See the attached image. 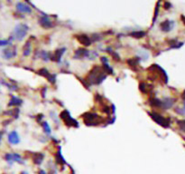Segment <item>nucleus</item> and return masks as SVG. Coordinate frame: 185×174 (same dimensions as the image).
Segmentation results:
<instances>
[{"mask_svg":"<svg viewBox=\"0 0 185 174\" xmlns=\"http://www.w3.org/2000/svg\"><path fill=\"white\" fill-rule=\"evenodd\" d=\"M106 71L98 66H95L88 76V81L92 84H99L106 78Z\"/></svg>","mask_w":185,"mask_h":174,"instance_id":"nucleus-1","label":"nucleus"},{"mask_svg":"<svg viewBox=\"0 0 185 174\" xmlns=\"http://www.w3.org/2000/svg\"><path fill=\"white\" fill-rule=\"evenodd\" d=\"M28 31V26L24 24H19L15 27L14 32H13V36L11 38L17 39L18 41H22L24 37Z\"/></svg>","mask_w":185,"mask_h":174,"instance_id":"nucleus-2","label":"nucleus"},{"mask_svg":"<svg viewBox=\"0 0 185 174\" xmlns=\"http://www.w3.org/2000/svg\"><path fill=\"white\" fill-rule=\"evenodd\" d=\"M150 115H151L152 119L154 120L156 123H158L159 125L163 126V127H165V128L170 127V125H171V121H170V119H169V118L163 117V116H162V115H160V114H158V113H151Z\"/></svg>","mask_w":185,"mask_h":174,"instance_id":"nucleus-3","label":"nucleus"},{"mask_svg":"<svg viewBox=\"0 0 185 174\" xmlns=\"http://www.w3.org/2000/svg\"><path fill=\"white\" fill-rule=\"evenodd\" d=\"M5 159L9 163V164H13L14 162H18L21 164H24V161L22 160V157L17 153H7L5 155Z\"/></svg>","mask_w":185,"mask_h":174,"instance_id":"nucleus-4","label":"nucleus"},{"mask_svg":"<svg viewBox=\"0 0 185 174\" xmlns=\"http://www.w3.org/2000/svg\"><path fill=\"white\" fill-rule=\"evenodd\" d=\"M61 118L64 121V123L66 125H69V126H74V127H77L79 126V124L77 123V122L73 118L71 117L70 113H69L67 111H64V112H62L61 114Z\"/></svg>","mask_w":185,"mask_h":174,"instance_id":"nucleus-5","label":"nucleus"},{"mask_svg":"<svg viewBox=\"0 0 185 174\" xmlns=\"http://www.w3.org/2000/svg\"><path fill=\"white\" fill-rule=\"evenodd\" d=\"M175 25V22L172 20H165L160 24V28L163 32H170Z\"/></svg>","mask_w":185,"mask_h":174,"instance_id":"nucleus-6","label":"nucleus"},{"mask_svg":"<svg viewBox=\"0 0 185 174\" xmlns=\"http://www.w3.org/2000/svg\"><path fill=\"white\" fill-rule=\"evenodd\" d=\"M2 55L5 59H11V58L15 57L17 55V50H15V47H7V48L4 49L2 52Z\"/></svg>","mask_w":185,"mask_h":174,"instance_id":"nucleus-7","label":"nucleus"},{"mask_svg":"<svg viewBox=\"0 0 185 174\" xmlns=\"http://www.w3.org/2000/svg\"><path fill=\"white\" fill-rule=\"evenodd\" d=\"M8 141L10 144H18L20 142V138H19V135L15 131H13L11 133H9L8 135Z\"/></svg>","mask_w":185,"mask_h":174,"instance_id":"nucleus-8","label":"nucleus"},{"mask_svg":"<svg viewBox=\"0 0 185 174\" xmlns=\"http://www.w3.org/2000/svg\"><path fill=\"white\" fill-rule=\"evenodd\" d=\"M17 9L21 13L30 14L32 12L31 7L28 6V5H26L25 3H23V2H18L17 4Z\"/></svg>","mask_w":185,"mask_h":174,"instance_id":"nucleus-9","label":"nucleus"},{"mask_svg":"<svg viewBox=\"0 0 185 174\" xmlns=\"http://www.w3.org/2000/svg\"><path fill=\"white\" fill-rule=\"evenodd\" d=\"M89 53L88 50H86L85 48H80L75 52L74 58H75V59H82L84 57L89 56Z\"/></svg>","mask_w":185,"mask_h":174,"instance_id":"nucleus-10","label":"nucleus"},{"mask_svg":"<svg viewBox=\"0 0 185 174\" xmlns=\"http://www.w3.org/2000/svg\"><path fill=\"white\" fill-rule=\"evenodd\" d=\"M77 39L79 40V42H80L81 44H82L83 45H85V46H89V45H91V38H89V36L86 35H78V36H77Z\"/></svg>","mask_w":185,"mask_h":174,"instance_id":"nucleus-11","label":"nucleus"},{"mask_svg":"<svg viewBox=\"0 0 185 174\" xmlns=\"http://www.w3.org/2000/svg\"><path fill=\"white\" fill-rule=\"evenodd\" d=\"M173 103H174V100L173 99H172L170 97H166V98H165L162 101V107L165 108V110L169 109V108L172 107Z\"/></svg>","mask_w":185,"mask_h":174,"instance_id":"nucleus-12","label":"nucleus"},{"mask_svg":"<svg viewBox=\"0 0 185 174\" xmlns=\"http://www.w3.org/2000/svg\"><path fill=\"white\" fill-rule=\"evenodd\" d=\"M40 25L44 28H51L52 26V23L50 21V19L47 17H41L40 19Z\"/></svg>","mask_w":185,"mask_h":174,"instance_id":"nucleus-13","label":"nucleus"},{"mask_svg":"<svg viewBox=\"0 0 185 174\" xmlns=\"http://www.w3.org/2000/svg\"><path fill=\"white\" fill-rule=\"evenodd\" d=\"M22 103V100L19 99L18 97H15V96H13L10 100V103H8L9 106H17V105H20Z\"/></svg>","mask_w":185,"mask_h":174,"instance_id":"nucleus-14","label":"nucleus"},{"mask_svg":"<svg viewBox=\"0 0 185 174\" xmlns=\"http://www.w3.org/2000/svg\"><path fill=\"white\" fill-rule=\"evenodd\" d=\"M43 160H44V154L42 153H35L34 156V162L35 164L39 165L41 164L42 162H43Z\"/></svg>","mask_w":185,"mask_h":174,"instance_id":"nucleus-15","label":"nucleus"},{"mask_svg":"<svg viewBox=\"0 0 185 174\" xmlns=\"http://www.w3.org/2000/svg\"><path fill=\"white\" fill-rule=\"evenodd\" d=\"M64 52H65V48H61V49L56 50V52H55V60L57 62H60L61 61V55L64 54Z\"/></svg>","mask_w":185,"mask_h":174,"instance_id":"nucleus-16","label":"nucleus"},{"mask_svg":"<svg viewBox=\"0 0 185 174\" xmlns=\"http://www.w3.org/2000/svg\"><path fill=\"white\" fill-rule=\"evenodd\" d=\"M150 104L153 105V106H155V107H162V101L159 99L154 98L150 101Z\"/></svg>","mask_w":185,"mask_h":174,"instance_id":"nucleus-17","label":"nucleus"},{"mask_svg":"<svg viewBox=\"0 0 185 174\" xmlns=\"http://www.w3.org/2000/svg\"><path fill=\"white\" fill-rule=\"evenodd\" d=\"M177 123L179 126V129L185 133V120H180L177 122Z\"/></svg>","mask_w":185,"mask_h":174,"instance_id":"nucleus-18","label":"nucleus"},{"mask_svg":"<svg viewBox=\"0 0 185 174\" xmlns=\"http://www.w3.org/2000/svg\"><path fill=\"white\" fill-rule=\"evenodd\" d=\"M175 112L179 114H184L185 115V101L183 102V107L182 108H176Z\"/></svg>","mask_w":185,"mask_h":174,"instance_id":"nucleus-19","label":"nucleus"},{"mask_svg":"<svg viewBox=\"0 0 185 174\" xmlns=\"http://www.w3.org/2000/svg\"><path fill=\"white\" fill-rule=\"evenodd\" d=\"M43 124V126H44V131H45V133H51V128H50V126H49V124L47 123L46 122H44V123H42Z\"/></svg>","mask_w":185,"mask_h":174,"instance_id":"nucleus-20","label":"nucleus"},{"mask_svg":"<svg viewBox=\"0 0 185 174\" xmlns=\"http://www.w3.org/2000/svg\"><path fill=\"white\" fill-rule=\"evenodd\" d=\"M30 50H31V46H30V44L28 43V45H25V48L24 50V55L26 56V55H29L30 54Z\"/></svg>","mask_w":185,"mask_h":174,"instance_id":"nucleus-21","label":"nucleus"},{"mask_svg":"<svg viewBox=\"0 0 185 174\" xmlns=\"http://www.w3.org/2000/svg\"><path fill=\"white\" fill-rule=\"evenodd\" d=\"M11 44V39L8 40H0V46H6Z\"/></svg>","mask_w":185,"mask_h":174,"instance_id":"nucleus-22","label":"nucleus"},{"mask_svg":"<svg viewBox=\"0 0 185 174\" xmlns=\"http://www.w3.org/2000/svg\"><path fill=\"white\" fill-rule=\"evenodd\" d=\"M131 35H133L134 37H142L143 35H145V33L142 32V31H139V32H134V33H132Z\"/></svg>","mask_w":185,"mask_h":174,"instance_id":"nucleus-23","label":"nucleus"},{"mask_svg":"<svg viewBox=\"0 0 185 174\" xmlns=\"http://www.w3.org/2000/svg\"><path fill=\"white\" fill-rule=\"evenodd\" d=\"M41 57L43 58L44 61H48L49 60L48 54H47V53H45V52H44V51H42V53H41Z\"/></svg>","mask_w":185,"mask_h":174,"instance_id":"nucleus-24","label":"nucleus"},{"mask_svg":"<svg viewBox=\"0 0 185 174\" xmlns=\"http://www.w3.org/2000/svg\"><path fill=\"white\" fill-rule=\"evenodd\" d=\"M165 9H169V8H170V7H172V5L170 3H168V2H165Z\"/></svg>","mask_w":185,"mask_h":174,"instance_id":"nucleus-25","label":"nucleus"},{"mask_svg":"<svg viewBox=\"0 0 185 174\" xmlns=\"http://www.w3.org/2000/svg\"><path fill=\"white\" fill-rule=\"evenodd\" d=\"M39 174H46V172H45L44 170H41V171H39Z\"/></svg>","mask_w":185,"mask_h":174,"instance_id":"nucleus-26","label":"nucleus"},{"mask_svg":"<svg viewBox=\"0 0 185 174\" xmlns=\"http://www.w3.org/2000/svg\"><path fill=\"white\" fill-rule=\"evenodd\" d=\"M182 22L185 25V15H182Z\"/></svg>","mask_w":185,"mask_h":174,"instance_id":"nucleus-27","label":"nucleus"},{"mask_svg":"<svg viewBox=\"0 0 185 174\" xmlns=\"http://www.w3.org/2000/svg\"><path fill=\"white\" fill-rule=\"evenodd\" d=\"M182 98H183V100L185 101V91L183 92V93H182Z\"/></svg>","mask_w":185,"mask_h":174,"instance_id":"nucleus-28","label":"nucleus"},{"mask_svg":"<svg viewBox=\"0 0 185 174\" xmlns=\"http://www.w3.org/2000/svg\"><path fill=\"white\" fill-rule=\"evenodd\" d=\"M1 140H2V133H0V142H1Z\"/></svg>","mask_w":185,"mask_h":174,"instance_id":"nucleus-29","label":"nucleus"},{"mask_svg":"<svg viewBox=\"0 0 185 174\" xmlns=\"http://www.w3.org/2000/svg\"><path fill=\"white\" fill-rule=\"evenodd\" d=\"M21 174H28V173H27V172H26V171H23V172H22V173H21Z\"/></svg>","mask_w":185,"mask_h":174,"instance_id":"nucleus-30","label":"nucleus"}]
</instances>
